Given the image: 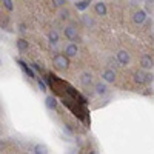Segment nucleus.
Wrapping results in <instances>:
<instances>
[{"label":"nucleus","instance_id":"obj_17","mask_svg":"<svg viewBox=\"0 0 154 154\" xmlns=\"http://www.w3.org/2000/svg\"><path fill=\"white\" fill-rule=\"evenodd\" d=\"M89 3H91V0H80V2L75 3V8H77V11H85L89 6Z\"/></svg>","mask_w":154,"mask_h":154},{"label":"nucleus","instance_id":"obj_20","mask_svg":"<svg viewBox=\"0 0 154 154\" xmlns=\"http://www.w3.org/2000/svg\"><path fill=\"white\" fill-rule=\"evenodd\" d=\"M152 80H154L152 72H145V85H151Z\"/></svg>","mask_w":154,"mask_h":154},{"label":"nucleus","instance_id":"obj_22","mask_svg":"<svg viewBox=\"0 0 154 154\" xmlns=\"http://www.w3.org/2000/svg\"><path fill=\"white\" fill-rule=\"evenodd\" d=\"M20 65H22V66L25 68V71H26V74H28L29 77H32V79H34V77H35V75H34V72H32V71H31V69H29V68H28L26 65H25V63H22V62H20Z\"/></svg>","mask_w":154,"mask_h":154},{"label":"nucleus","instance_id":"obj_19","mask_svg":"<svg viewBox=\"0 0 154 154\" xmlns=\"http://www.w3.org/2000/svg\"><path fill=\"white\" fill-rule=\"evenodd\" d=\"M66 3H68V0H53L54 8H63V6H66Z\"/></svg>","mask_w":154,"mask_h":154},{"label":"nucleus","instance_id":"obj_2","mask_svg":"<svg viewBox=\"0 0 154 154\" xmlns=\"http://www.w3.org/2000/svg\"><path fill=\"white\" fill-rule=\"evenodd\" d=\"M63 34H65V37L69 42H79L80 40L79 34H77V28L74 26V25H66V26L63 28Z\"/></svg>","mask_w":154,"mask_h":154},{"label":"nucleus","instance_id":"obj_10","mask_svg":"<svg viewBox=\"0 0 154 154\" xmlns=\"http://www.w3.org/2000/svg\"><path fill=\"white\" fill-rule=\"evenodd\" d=\"M145 20H146V12L143 9H139V11H136L133 14V22L136 25H142Z\"/></svg>","mask_w":154,"mask_h":154},{"label":"nucleus","instance_id":"obj_9","mask_svg":"<svg viewBox=\"0 0 154 154\" xmlns=\"http://www.w3.org/2000/svg\"><path fill=\"white\" fill-rule=\"evenodd\" d=\"M65 54H66L69 59H72V57H75L77 54H79V46L75 45V42H71V43H68V45L65 46Z\"/></svg>","mask_w":154,"mask_h":154},{"label":"nucleus","instance_id":"obj_14","mask_svg":"<svg viewBox=\"0 0 154 154\" xmlns=\"http://www.w3.org/2000/svg\"><path fill=\"white\" fill-rule=\"evenodd\" d=\"M28 48H29L28 40H25V38H19V40H17V49L20 51V53H25V51H28Z\"/></svg>","mask_w":154,"mask_h":154},{"label":"nucleus","instance_id":"obj_6","mask_svg":"<svg viewBox=\"0 0 154 154\" xmlns=\"http://www.w3.org/2000/svg\"><path fill=\"white\" fill-rule=\"evenodd\" d=\"M94 91L97 96H106L108 94V85L105 80H100V82H96L94 83Z\"/></svg>","mask_w":154,"mask_h":154},{"label":"nucleus","instance_id":"obj_11","mask_svg":"<svg viewBox=\"0 0 154 154\" xmlns=\"http://www.w3.org/2000/svg\"><path fill=\"white\" fill-rule=\"evenodd\" d=\"M45 105H46L48 109H56L59 103H57V99H56L54 96H46V99H45Z\"/></svg>","mask_w":154,"mask_h":154},{"label":"nucleus","instance_id":"obj_1","mask_svg":"<svg viewBox=\"0 0 154 154\" xmlns=\"http://www.w3.org/2000/svg\"><path fill=\"white\" fill-rule=\"evenodd\" d=\"M53 66L57 71H66L69 66V57L66 54H56L53 57Z\"/></svg>","mask_w":154,"mask_h":154},{"label":"nucleus","instance_id":"obj_23","mask_svg":"<svg viewBox=\"0 0 154 154\" xmlns=\"http://www.w3.org/2000/svg\"><path fill=\"white\" fill-rule=\"evenodd\" d=\"M38 88H40V91H46V85L42 79H38Z\"/></svg>","mask_w":154,"mask_h":154},{"label":"nucleus","instance_id":"obj_8","mask_svg":"<svg viewBox=\"0 0 154 154\" xmlns=\"http://www.w3.org/2000/svg\"><path fill=\"white\" fill-rule=\"evenodd\" d=\"M94 12H96V16L103 17V16L108 14V8H106V5L102 2V0H97V2L94 3Z\"/></svg>","mask_w":154,"mask_h":154},{"label":"nucleus","instance_id":"obj_7","mask_svg":"<svg viewBox=\"0 0 154 154\" xmlns=\"http://www.w3.org/2000/svg\"><path fill=\"white\" fill-rule=\"evenodd\" d=\"M80 83L85 86V88H89V86H94V79H93V74L91 72H82L80 74Z\"/></svg>","mask_w":154,"mask_h":154},{"label":"nucleus","instance_id":"obj_25","mask_svg":"<svg viewBox=\"0 0 154 154\" xmlns=\"http://www.w3.org/2000/svg\"><path fill=\"white\" fill-rule=\"evenodd\" d=\"M20 31H22V32L26 31V26H25V23H20Z\"/></svg>","mask_w":154,"mask_h":154},{"label":"nucleus","instance_id":"obj_21","mask_svg":"<svg viewBox=\"0 0 154 154\" xmlns=\"http://www.w3.org/2000/svg\"><path fill=\"white\" fill-rule=\"evenodd\" d=\"M3 5L8 11H12L14 9V5H12V0H3Z\"/></svg>","mask_w":154,"mask_h":154},{"label":"nucleus","instance_id":"obj_18","mask_svg":"<svg viewBox=\"0 0 154 154\" xmlns=\"http://www.w3.org/2000/svg\"><path fill=\"white\" fill-rule=\"evenodd\" d=\"M34 152L35 154H46L48 152V148L45 145H35L34 146Z\"/></svg>","mask_w":154,"mask_h":154},{"label":"nucleus","instance_id":"obj_12","mask_svg":"<svg viewBox=\"0 0 154 154\" xmlns=\"http://www.w3.org/2000/svg\"><path fill=\"white\" fill-rule=\"evenodd\" d=\"M134 82L139 83V85H145V71L140 69V71H136L134 72Z\"/></svg>","mask_w":154,"mask_h":154},{"label":"nucleus","instance_id":"obj_24","mask_svg":"<svg viewBox=\"0 0 154 154\" xmlns=\"http://www.w3.org/2000/svg\"><path fill=\"white\" fill-rule=\"evenodd\" d=\"M32 68H35L37 71H42V69H43V68H42L40 65H38V63H32Z\"/></svg>","mask_w":154,"mask_h":154},{"label":"nucleus","instance_id":"obj_13","mask_svg":"<svg viewBox=\"0 0 154 154\" xmlns=\"http://www.w3.org/2000/svg\"><path fill=\"white\" fill-rule=\"evenodd\" d=\"M48 40H49L51 45H57L59 43V32L56 29H51L48 32Z\"/></svg>","mask_w":154,"mask_h":154},{"label":"nucleus","instance_id":"obj_15","mask_svg":"<svg viewBox=\"0 0 154 154\" xmlns=\"http://www.w3.org/2000/svg\"><path fill=\"white\" fill-rule=\"evenodd\" d=\"M59 17H60V20H69V17H71V12H69V9L68 8H60V12H59Z\"/></svg>","mask_w":154,"mask_h":154},{"label":"nucleus","instance_id":"obj_16","mask_svg":"<svg viewBox=\"0 0 154 154\" xmlns=\"http://www.w3.org/2000/svg\"><path fill=\"white\" fill-rule=\"evenodd\" d=\"M82 22H83V25L86 28H94V19L93 17H89V16H86V14H83L82 16Z\"/></svg>","mask_w":154,"mask_h":154},{"label":"nucleus","instance_id":"obj_5","mask_svg":"<svg viewBox=\"0 0 154 154\" xmlns=\"http://www.w3.org/2000/svg\"><path fill=\"white\" fill-rule=\"evenodd\" d=\"M116 79H117V75H116V71L111 69V68H106L102 71V80H105L106 83H114Z\"/></svg>","mask_w":154,"mask_h":154},{"label":"nucleus","instance_id":"obj_3","mask_svg":"<svg viewBox=\"0 0 154 154\" xmlns=\"http://www.w3.org/2000/svg\"><path fill=\"white\" fill-rule=\"evenodd\" d=\"M116 60H117V63H120L122 66H126L128 63L131 62V56L126 49H120V51H117V54H116Z\"/></svg>","mask_w":154,"mask_h":154},{"label":"nucleus","instance_id":"obj_4","mask_svg":"<svg viewBox=\"0 0 154 154\" xmlns=\"http://www.w3.org/2000/svg\"><path fill=\"white\" fill-rule=\"evenodd\" d=\"M152 66H154V59L151 56L143 54L142 57H140V68L142 69L148 71V69H152Z\"/></svg>","mask_w":154,"mask_h":154}]
</instances>
